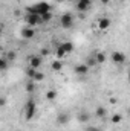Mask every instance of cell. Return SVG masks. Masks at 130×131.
I'll use <instances>...</instances> for the list:
<instances>
[{
    "label": "cell",
    "instance_id": "cell-1",
    "mask_svg": "<svg viewBox=\"0 0 130 131\" xmlns=\"http://www.w3.org/2000/svg\"><path fill=\"white\" fill-rule=\"evenodd\" d=\"M26 12H34V14H38L40 17L46 12H51V5L48 2H38V3H34L32 6H29L26 9Z\"/></svg>",
    "mask_w": 130,
    "mask_h": 131
},
{
    "label": "cell",
    "instance_id": "cell-2",
    "mask_svg": "<svg viewBox=\"0 0 130 131\" xmlns=\"http://www.w3.org/2000/svg\"><path fill=\"white\" fill-rule=\"evenodd\" d=\"M23 113H25V119L26 121H32L34 116L37 114V104L34 99H29L26 101L25 107H23Z\"/></svg>",
    "mask_w": 130,
    "mask_h": 131
},
{
    "label": "cell",
    "instance_id": "cell-3",
    "mask_svg": "<svg viewBox=\"0 0 130 131\" xmlns=\"http://www.w3.org/2000/svg\"><path fill=\"white\" fill-rule=\"evenodd\" d=\"M25 20H26L28 26H31V28H35V26H38V25L43 23L41 17L38 14H34V12H26L25 14Z\"/></svg>",
    "mask_w": 130,
    "mask_h": 131
},
{
    "label": "cell",
    "instance_id": "cell-4",
    "mask_svg": "<svg viewBox=\"0 0 130 131\" xmlns=\"http://www.w3.org/2000/svg\"><path fill=\"white\" fill-rule=\"evenodd\" d=\"M72 25H73V15H72L70 12H66V14H63V15L60 17V26H61V28L67 29V28H70Z\"/></svg>",
    "mask_w": 130,
    "mask_h": 131
},
{
    "label": "cell",
    "instance_id": "cell-5",
    "mask_svg": "<svg viewBox=\"0 0 130 131\" xmlns=\"http://www.w3.org/2000/svg\"><path fill=\"white\" fill-rule=\"evenodd\" d=\"M92 6V0H78L77 2V9L80 12H86L87 9H90Z\"/></svg>",
    "mask_w": 130,
    "mask_h": 131
},
{
    "label": "cell",
    "instance_id": "cell-6",
    "mask_svg": "<svg viewBox=\"0 0 130 131\" xmlns=\"http://www.w3.org/2000/svg\"><path fill=\"white\" fill-rule=\"evenodd\" d=\"M110 25H112V21H110V18H107V17H101V18L98 20V29H99V31H107V29L110 28Z\"/></svg>",
    "mask_w": 130,
    "mask_h": 131
},
{
    "label": "cell",
    "instance_id": "cell-7",
    "mask_svg": "<svg viewBox=\"0 0 130 131\" xmlns=\"http://www.w3.org/2000/svg\"><path fill=\"white\" fill-rule=\"evenodd\" d=\"M112 61L115 63V64H124L126 63V55L123 53V52H113L112 53Z\"/></svg>",
    "mask_w": 130,
    "mask_h": 131
},
{
    "label": "cell",
    "instance_id": "cell-8",
    "mask_svg": "<svg viewBox=\"0 0 130 131\" xmlns=\"http://www.w3.org/2000/svg\"><path fill=\"white\" fill-rule=\"evenodd\" d=\"M41 63H43L41 55H34V57H31V58H29V66H31V67H34V69H38V67L41 66Z\"/></svg>",
    "mask_w": 130,
    "mask_h": 131
},
{
    "label": "cell",
    "instance_id": "cell-9",
    "mask_svg": "<svg viewBox=\"0 0 130 131\" xmlns=\"http://www.w3.org/2000/svg\"><path fill=\"white\" fill-rule=\"evenodd\" d=\"M89 69H90V67L87 64H77L75 66V73L80 75V76H84V75H87Z\"/></svg>",
    "mask_w": 130,
    "mask_h": 131
},
{
    "label": "cell",
    "instance_id": "cell-10",
    "mask_svg": "<svg viewBox=\"0 0 130 131\" xmlns=\"http://www.w3.org/2000/svg\"><path fill=\"white\" fill-rule=\"evenodd\" d=\"M34 35H35V31H34L31 26H28V28H23V29H22V37H23L25 40H31Z\"/></svg>",
    "mask_w": 130,
    "mask_h": 131
},
{
    "label": "cell",
    "instance_id": "cell-11",
    "mask_svg": "<svg viewBox=\"0 0 130 131\" xmlns=\"http://www.w3.org/2000/svg\"><path fill=\"white\" fill-rule=\"evenodd\" d=\"M110 122H112L113 125H118V124H121V122H123V114H119V113H115V114H112V116H110Z\"/></svg>",
    "mask_w": 130,
    "mask_h": 131
},
{
    "label": "cell",
    "instance_id": "cell-12",
    "mask_svg": "<svg viewBox=\"0 0 130 131\" xmlns=\"http://www.w3.org/2000/svg\"><path fill=\"white\" fill-rule=\"evenodd\" d=\"M57 122L61 124V125H66V124L69 122V114H66V113H60L58 117H57Z\"/></svg>",
    "mask_w": 130,
    "mask_h": 131
},
{
    "label": "cell",
    "instance_id": "cell-13",
    "mask_svg": "<svg viewBox=\"0 0 130 131\" xmlns=\"http://www.w3.org/2000/svg\"><path fill=\"white\" fill-rule=\"evenodd\" d=\"M55 55H57V60H61V58H64L66 55H67V52L64 50V47L60 44V46L57 47V52H55Z\"/></svg>",
    "mask_w": 130,
    "mask_h": 131
},
{
    "label": "cell",
    "instance_id": "cell-14",
    "mask_svg": "<svg viewBox=\"0 0 130 131\" xmlns=\"http://www.w3.org/2000/svg\"><path fill=\"white\" fill-rule=\"evenodd\" d=\"M61 46L64 47V50L67 52V53L73 52V49H75V46H73V43H72V41H63V43H61Z\"/></svg>",
    "mask_w": 130,
    "mask_h": 131
},
{
    "label": "cell",
    "instance_id": "cell-15",
    "mask_svg": "<svg viewBox=\"0 0 130 131\" xmlns=\"http://www.w3.org/2000/svg\"><path fill=\"white\" fill-rule=\"evenodd\" d=\"M89 119H90L89 113H84V111H81V113L78 114V121H80L81 124H87V122H89Z\"/></svg>",
    "mask_w": 130,
    "mask_h": 131
},
{
    "label": "cell",
    "instance_id": "cell-16",
    "mask_svg": "<svg viewBox=\"0 0 130 131\" xmlns=\"http://www.w3.org/2000/svg\"><path fill=\"white\" fill-rule=\"evenodd\" d=\"M95 114H97V117H101V119H103V117H106L107 110H106L104 107H101V105H99V107H97V110H95Z\"/></svg>",
    "mask_w": 130,
    "mask_h": 131
},
{
    "label": "cell",
    "instance_id": "cell-17",
    "mask_svg": "<svg viewBox=\"0 0 130 131\" xmlns=\"http://www.w3.org/2000/svg\"><path fill=\"white\" fill-rule=\"evenodd\" d=\"M61 69H63V61H61V60H55V61L52 63V70L60 72Z\"/></svg>",
    "mask_w": 130,
    "mask_h": 131
},
{
    "label": "cell",
    "instance_id": "cell-18",
    "mask_svg": "<svg viewBox=\"0 0 130 131\" xmlns=\"http://www.w3.org/2000/svg\"><path fill=\"white\" fill-rule=\"evenodd\" d=\"M95 58H97V63L98 64H103L106 61V55L103 52H95Z\"/></svg>",
    "mask_w": 130,
    "mask_h": 131
},
{
    "label": "cell",
    "instance_id": "cell-19",
    "mask_svg": "<svg viewBox=\"0 0 130 131\" xmlns=\"http://www.w3.org/2000/svg\"><path fill=\"white\" fill-rule=\"evenodd\" d=\"M34 90H35V81L31 79V81L26 84V92H28V93H32Z\"/></svg>",
    "mask_w": 130,
    "mask_h": 131
},
{
    "label": "cell",
    "instance_id": "cell-20",
    "mask_svg": "<svg viewBox=\"0 0 130 131\" xmlns=\"http://www.w3.org/2000/svg\"><path fill=\"white\" fill-rule=\"evenodd\" d=\"M55 98H57V90H49V92L46 93V99H49V101H54Z\"/></svg>",
    "mask_w": 130,
    "mask_h": 131
},
{
    "label": "cell",
    "instance_id": "cell-21",
    "mask_svg": "<svg viewBox=\"0 0 130 131\" xmlns=\"http://www.w3.org/2000/svg\"><path fill=\"white\" fill-rule=\"evenodd\" d=\"M35 73H37V69H34V67H31V66H29V67L26 69V75H28V76H29L31 79H32L34 76H35Z\"/></svg>",
    "mask_w": 130,
    "mask_h": 131
},
{
    "label": "cell",
    "instance_id": "cell-22",
    "mask_svg": "<svg viewBox=\"0 0 130 131\" xmlns=\"http://www.w3.org/2000/svg\"><path fill=\"white\" fill-rule=\"evenodd\" d=\"M43 79H44V75H43L41 72H37V73H35V76L32 78V81H35V82H41Z\"/></svg>",
    "mask_w": 130,
    "mask_h": 131
},
{
    "label": "cell",
    "instance_id": "cell-23",
    "mask_svg": "<svg viewBox=\"0 0 130 131\" xmlns=\"http://www.w3.org/2000/svg\"><path fill=\"white\" fill-rule=\"evenodd\" d=\"M86 64L89 66V67H94V66H98V63H97V58H95V55L94 57H90L89 60H87V63Z\"/></svg>",
    "mask_w": 130,
    "mask_h": 131
},
{
    "label": "cell",
    "instance_id": "cell-24",
    "mask_svg": "<svg viewBox=\"0 0 130 131\" xmlns=\"http://www.w3.org/2000/svg\"><path fill=\"white\" fill-rule=\"evenodd\" d=\"M0 69L2 70H6L8 69V60L5 57H2V60H0Z\"/></svg>",
    "mask_w": 130,
    "mask_h": 131
},
{
    "label": "cell",
    "instance_id": "cell-25",
    "mask_svg": "<svg viewBox=\"0 0 130 131\" xmlns=\"http://www.w3.org/2000/svg\"><path fill=\"white\" fill-rule=\"evenodd\" d=\"M51 18H52V12H46V14H43V15H41V20H43V23H46V21H51Z\"/></svg>",
    "mask_w": 130,
    "mask_h": 131
},
{
    "label": "cell",
    "instance_id": "cell-26",
    "mask_svg": "<svg viewBox=\"0 0 130 131\" xmlns=\"http://www.w3.org/2000/svg\"><path fill=\"white\" fill-rule=\"evenodd\" d=\"M15 58H17V55H15L14 52H9V53H8V60H9V61H14Z\"/></svg>",
    "mask_w": 130,
    "mask_h": 131
},
{
    "label": "cell",
    "instance_id": "cell-27",
    "mask_svg": "<svg viewBox=\"0 0 130 131\" xmlns=\"http://www.w3.org/2000/svg\"><path fill=\"white\" fill-rule=\"evenodd\" d=\"M86 131H103L101 128H98V127H87Z\"/></svg>",
    "mask_w": 130,
    "mask_h": 131
},
{
    "label": "cell",
    "instance_id": "cell-28",
    "mask_svg": "<svg viewBox=\"0 0 130 131\" xmlns=\"http://www.w3.org/2000/svg\"><path fill=\"white\" fill-rule=\"evenodd\" d=\"M40 53H41V57H46V55H49V50H48V49H41Z\"/></svg>",
    "mask_w": 130,
    "mask_h": 131
},
{
    "label": "cell",
    "instance_id": "cell-29",
    "mask_svg": "<svg viewBox=\"0 0 130 131\" xmlns=\"http://www.w3.org/2000/svg\"><path fill=\"white\" fill-rule=\"evenodd\" d=\"M5 104H6V99H5V98H2V99H0V105H2V107H3V105H5Z\"/></svg>",
    "mask_w": 130,
    "mask_h": 131
},
{
    "label": "cell",
    "instance_id": "cell-30",
    "mask_svg": "<svg viewBox=\"0 0 130 131\" xmlns=\"http://www.w3.org/2000/svg\"><path fill=\"white\" fill-rule=\"evenodd\" d=\"M101 3H103V5H109V3H110V0H101Z\"/></svg>",
    "mask_w": 130,
    "mask_h": 131
},
{
    "label": "cell",
    "instance_id": "cell-31",
    "mask_svg": "<svg viewBox=\"0 0 130 131\" xmlns=\"http://www.w3.org/2000/svg\"><path fill=\"white\" fill-rule=\"evenodd\" d=\"M110 104H116V99H115V98H110Z\"/></svg>",
    "mask_w": 130,
    "mask_h": 131
},
{
    "label": "cell",
    "instance_id": "cell-32",
    "mask_svg": "<svg viewBox=\"0 0 130 131\" xmlns=\"http://www.w3.org/2000/svg\"><path fill=\"white\" fill-rule=\"evenodd\" d=\"M127 78H129V81H130V70H129V75H127Z\"/></svg>",
    "mask_w": 130,
    "mask_h": 131
},
{
    "label": "cell",
    "instance_id": "cell-33",
    "mask_svg": "<svg viewBox=\"0 0 130 131\" xmlns=\"http://www.w3.org/2000/svg\"><path fill=\"white\" fill-rule=\"evenodd\" d=\"M129 114H130V110H129Z\"/></svg>",
    "mask_w": 130,
    "mask_h": 131
}]
</instances>
